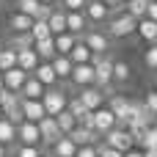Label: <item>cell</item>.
Returning a JSON list of instances; mask_svg holds the SVG:
<instances>
[{"instance_id": "1", "label": "cell", "mask_w": 157, "mask_h": 157, "mask_svg": "<svg viewBox=\"0 0 157 157\" xmlns=\"http://www.w3.org/2000/svg\"><path fill=\"white\" fill-rule=\"evenodd\" d=\"M91 66H94V86L105 94V88L113 83V58L108 52L105 55H94Z\"/></svg>"}, {"instance_id": "2", "label": "cell", "mask_w": 157, "mask_h": 157, "mask_svg": "<svg viewBox=\"0 0 157 157\" xmlns=\"http://www.w3.org/2000/svg\"><path fill=\"white\" fill-rule=\"evenodd\" d=\"M135 28H138V19L130 17L127 11H121V14L108 19V36H113V39H127V36L135 33Z\"/></svg>"}, {"instance_id": "3", "label": "cell", "mask_w": 157, "mask_h": 157, "mask_svg": "<svg viewBox=\"0 0 157 157\" xmlns=\"http://www.w3.org/2000/svg\"><path fill=\"white\" fill-rule=\"evenodd\" d=\"M66 102H69V97H66V91H63V88H58V86H55V88H47V91H44V97H41L44 113H47V116H52V119H55L61 110H66Z\"/></svg>"}, {"instance_id": "4", "label": "cell", "mask_w": 157, "mask_h": 157, "mask_svg": "<svg viewBox=\"0 0 157 157\" xmlns=\"http://www.w3.org/2000/svg\"><path fill=\"white\" fill-rule=\"evenodd\" d=\"M105 146H110V149H116V152H130V149H135V141H132V135L124 130V127H116V130H110L108 135H105Z\"/></svg>"}, {"instance_id": "5", "label": "cell", "mask_w": 157, "mask_h": 157, "mask_svg": "<svg viewBox=\"0 0 157 157\" xmlns=\"http://www.w3.org/2000/svg\"><path fill=\"white\" fill-rule=\"evenodd\" d=\"M116 127H119V121H116V116H113L105 105H102L99 110H94V132H97V135L105 138V135H108L110 130H116Z\"/></svg>"}, {"instance_id": "6", "label": "cell", "mask_w": 157, "mask_h": 157, "mask_svg": "<svg viewBox=\"0 0 157 157\" xmlns=\"http://www.w3.org/2000/svg\"><path fill=\"white\" fill-rule=\"evenodd\" d=\"M17 141H19V146H41L39 124H33V121H22V124H17Z\"/></svg>"}, {"instance_id": "7", "label": "cell", "mask_w": 157, "mask_h": 157, "mask_svg": "<svg viewBox=\"0 0 157 157\" xmlns=\"http://www.w3.org/2000/svg\"><path fill=\"white\" fill-rule=\"evenodd\" d=\"M80 41H83L94 55H105V52H108V47H110L108 36H105V33H99V30H86V33L80 36Z\"/></svg>"}, {"instance_id": "8", "label": "cell", "mask_w": 157, "mask_h": 157, "mask_svg": "<svg viewBox=\"0 0 157 157\" xmlns=\"http://www.w3.org/2000/svg\"><path fill=\"white\" fill-rule=\"evenodd\" d=\"M69 83H72L75 88H88V86H94V66H91V63H77V66H72Z\"/></svg>"}, {"instance_id": "9", "label": "cell", "mask_w": 157, "mask_h": 157, "mask_svg": "<svg viewBox=\"0 0 157 157\" xmlns=\"http://www.w3.org/2000/svg\"><path fill=\"white\" fill-rule=\"evenodd\" d=\"M77 99H80V105H83L86 110H99V108L105 105V94H102V91H99L97 86H88V88H80Z\"/></svg>"}, {"instance_id": "10", "label": "cell", "mask_w": 157, "mask_h": 157, "mask_svg": "<svg viewBox=\"0 0 157 157\" xmlns=\"http://www.w3.org/2000/svg\"><path fill=\"white\" fill-rule=\"evenodd\" d=\"M19 110H22V121H33V124H39V121L47 116L41 99H22V102H19Z\"/></svg>"}, {"instance_id": "11", "label": "cell", "mask_w": 157, "mask_h": 157, "mask_svg": "<svg viewBox=\"0 0 157 157\" xmlns=\"http://www.w3.org/2000/svg\"><path fill=\"white\" fill-rule=\"evenodd\" d=\"M83 14H86L88 22H97V25H102V22L110 19V11H108V6L102 0H88L86 8H83Z\"/></svg>"}, {"instance_id": "12", "label": "cell", "mask_w": 157, "mask_h": 157, "mask_svg": "<svg viewBox=\"0 0 157 157\" xmlns=\"http://www.w3.org/2000/svg\"><path fill=\"white\" fill-rule=\"evenodd\" d=\"M39 135H41V144H44V146H52V144L61 138V130H58V124H55L52 116H44V119L39 121Z\"/></svg>"}, {"instance_id": "13", "label": "cell", "mask_w": 157, "mask_h": 157, "mask_svg": "<svg viewBox=\"0 0 157 157\" xmlns=\"http://www.w3.org/2000/svg\"><path fill=\"white\" fill-rule=\"evenodd\" d=\"M88 30V19H86V14L83 11H66V33H72V36H83Z\"/></svg>"}, {"instance_id": "14", "label": "cell", "mask_w": 157, "mask_h": 157, "mask_svg": "<svg viewBox=\"0 0 157 157\" xmlns=\"http://www.w3.org/2000/svg\"><path fill=\"white\" fill-rule=\"evenodd\" d=\"M28 77H30V75H25L22 69H17V66H14V69L3 72V86H6V91H14V94H19Z\"/></svg>"}, {"instance_id": "15", "label": "cell", "mask_w": 157, "mask_h": 157, "mask_svg": "<svg viewBox=\"0 0 157 157\" xmlns=\"http://www.w3.org/2000/svg\"><path fill=\"white\" fill-rule=\"evenodd\" d=\"M30 77H36L44 88H55V86H58V77H55V72H52L50 61H41V63L33 69V75H30Z\"/></svg>"}, {"instance_id": "16", "label": "cell", "mask_w": 157, "mask_h": 157, "mask_svg": "<svg viewBox=\"0 0 157 157\" xmlns=\"http://www.w3.org/2000/svg\"><path fill=\"white\" fill-rule=\"evenodd\" d=\"M41 61H39V55L33 52V47L30 50H19L17 52V69H22L25 75H33V69L39 66Z\"/></svg>"}, {"instance_id": "17", "label": "cell", "mask_w": 157, "mask_h": 157, "mask_svg": "<svg viewBox=\"0 0 157 157\" xmlns=\"http://www.w3.org/2000/svg\"><path fill=\"white\" fill-rule=\"evenodd\" d=\"M113 116H116V121L121 124L124 121V116H127V108H130V99L127 97H121V94H113L110 99H108V105H105Z\"/></svg>"}, {"instance_id": "18", "label": "cell", "mask_w": 157, "mask_h": 157, "mask_svg": "<svg viewBox=\"0 0 157 157\" xmlns=\"http://www.w3.org/2000/svg\"><path fill=\"white\" fill-rule=\"evenodd\" d=\"M66 138H69V141H72V144H75V146L80 149V146H94L99 135H97V132H91V130H83V127H75V130H72V132H69Z\"/></svg>"}, {"instance_id": "19", "label": "cell", "mask_w": 157, "mask_h": 157, "mask_svg": "<svg viewBox=\"0 0 157 157\" xmlns=\"http://www.w3.org/2000/svg\"><path fill=\"white\" fill-rule=\"evenodd\" d=\"M135 33L146 41V44H157V22L155 19H138V28H135Z\"/></svg>"}, {"instance_id": "20", "label": "cell", "mask_w": 157, "mask_h": 157, "mask_svg": "<svg viewBox=\"0 0 157 157\" xmlns=\"http://www.w3.org/2000/svg\"><path fill=\"white\" fill-rule=\"evenodd\" d=\"M47 28H50L52 36L66 33V11H63V8H52V14L47 17Z\"/></svg>"}, {"instance_id": "21", "label": "cell", "mask_w": 157, "mask_h": 157, "mask_svg": "<svg viewBox=\"0 0 157 157\" xmlns=\"http://www.w3.org/2000/svg\"><path fill=\"white\" fill-rule=\"evenodd\" d=\"M66 58H69L75 66H77V63H91V61H94V52H91V50H88V47H86V44L77 39V44L72 47V52H69Z\"/></svg>"}, {"instance_id": "22", "label": "cell", "mask_w": 157, "mask_h": 157, "mask_svg": "<svg viewBox=\"0 0 157 157\" xmlns=\"http://www.w3.org/2000/svg\"><path fill=\"white\" fill-rule=\"evenodd\" d=\"M50 66H52V72H55V77L58 80H69V75H72V61L66 58V55H55L52 61H50Z\"/></svg>"}, {"instance_id": "23", "label": "cell", "mask_w": 157, "mask_h": 157, "mask_svg": "<svg viewBox=\"0 0 157 157\" xmlns=\"http://www.w3.org/2000/svg\"><path fill=\"white\" fill-rule=\"evenodd\" d=\"M44 91H47V88H44L36 77H28L25 86H22V91H19V97H22V99H41Z\"/></svg>"}, {"instance_id": "24", "label": "cell", "mask_w": 157, "mask_h": 157, "mask_svg": "<svg viewBox=\"0 0 157 157\" xmlns=\"http://www.w3.org/2000/svg\"><path fill=\"white\" fill-rule=\"evenodd\" d=\"M52 44H55V55H69L72 47L77 44V36H72V33H61V36H52Z\"/></svg>"}, {"instance_id": "25", "label": "cell", "mask_w": 157, "mask_h": 157, "mask_svg": "<svg viewBox=\"0 0 157 157\" xmlns=\"http://www.w3.org/2000/svg\"><path fill=\"white\" fill-rule=\"evenodd\" d=\"M50 149H52V157H75V152H77V146H75L66 135H61Z\"/></svg>"}, {"instance_id": "26", "label": "cell", "mask_w": 157, "mask_h": 157, "mask_svg": "<svg viewBox=\"0 0 157 157\" xmlns=\"http://www.w3.org/2000/svg\"><path fill=\"white\" fill-rule=\"evenodd\" d=\"M30 25H33V19L25 17V14H19V11H14V14L8 17V28H11V33H28Z\"/></svg>"}, {"instance_id": "27", "label": "cell", "mask_w": 157, "mask_h": 157, "mask_svg": "<svg viewBox=\"0 0 157 157\" xmlns=\"http://www.w3.org/2000/svg\"><path fill=\"white\" fill-rule=\"evenodd\" d=\"M33 52L39 55V61H52V58H55L52 36H50V39H41V41H33Z\"/></svg>"}, {"instance_id": "28", "label": "cell", "mask_w": 157, "mask_h": 157, "mask_svg": "<svg viewBox=\"0 0 157 157\" xmlns=\"http://www.w3.org/2000/svg\"><path fill=\"white\" fill-rule=\"evenodd\" d=\"M6 47H11L14 52H19V50H30V47H33V39H30V33H11V39H8Z\"/></svg>"}, {"instance_id": "29", "label": "cell", "mask_w": 157, "mask_h": 157, "mask_svg": "<svg viewBox=\"0 0 157 157\" xmlns=\"http://www.w3.org/2000/svg\"><path fill=\"white\" fill-rule=\"evenodd\" d=\"M55 124H58V130H61V135H69L75 127H77V119L69 113V110H61L58 116H55Z\"/></svg>"}, {"instance_id": "30", "label": "cell", "mask_w": 157, "mask_h": 157, "mask_svg": "<svg viewBox=\"0 0 157 157\" xmlns=\"http://www.w3.org/2000/svg\"><path fill=\"white\" fill-rule=\"evenodd\" d=\"M130 77H132L130 63H127V61H116V58H113V83H127Z\"/></svg>"}, {"instance_id": "31", "label": "cell", "mask_w": 157, "mask_h": 157, "mask_svg": "<svg viewBox=\"0 0 157 157\" xmlns=\"http://www.w3.org/2000/svg\"><path fill=\"white\" fill-rule=\"evenodd\" d=\"M14 6H17L19 14H25V17H30V19H36L39 11H41V3H39V0H17Z\"/></svg>"}, {"instance_id": "32", "label": "cell", "mask_w": 157, "mask_h": 157, "mask_svg": "<svg viewBox=\"0 0 157 157\" xmlns=\"http://www.w3.org/2000/svg\"><path fill=\"white\" fill-rule=\"evenodd\" d=\"M30 39L33 41H41V39H50L52 33H50V28H47V19H33V25H30Z\"/></svg>"}, {"instance_id": "33", "label": "cell", "mask_w": 157, "mask_h": 157, "mask_svg": "<svg viewBox=\"0 0 157 157\" xmlns=\"http://www.w3.org/2000/svg\"><path fill=\"white\" fill-rule=\"evenodd\" d=\"M146 8H149V0H130V3H124V11L130 17H135V19H144Z\"/></svg>"}, {"instance_id": "34", "label": "cell", "mask_w": 157, "mask_h": 157, "mask_svg": "<svg viewBox=\"0 0 157 157\" xmlns=\"http://www.w3.org/2000/svg\"><path fill=\"white\" fill-rule=\"evenodd\" d=\"M14 141H17V127H14L8 119H0V144L8 146V144H14Z\"/></svg>"}, {"instance_id": "35", "label": "cell", "mask_w": 157, "mask_h": 157, "mask_svg": "<svg viewBox=\"0 0 157 157\" xmlns=\"http://www.w3.org/2000/svg\"><path fill=\"white\" fill-rule=\"evenodd\" d=\"M17 66V52L11 47H0V75Z\"/></svg>"}, {"instance_id": "36", "label": "cell", "mask_w": 157, "mask_h": 157, "mask_svg": "<svg viewBox=\"0 0 157 157\" xmlns=\"http://www.w3.org/2000/svg\"><path fill=\"white\" fill-rule=\"evenodd\" d=\"M141 149H144V152H157V124L146 127L144 141H141Z\"/></svg>"}, {"instance_id": "37", "label": "cell", "mask_w": 157, "mask_h": 157, "mask_svg": "<svg viewBox=\"0 0 157 157\" xmlns=\"http://www.w3.org/2000/svg\"><path fill=\"white\" fill-rule=\"evenodd\" d=\"M144 63H146V69L157 72V44H149V50L144 52Z\"/></svg>"}, {"instance_id": "38", "label": "cell", "mask_w": 157, "mask_h": 157, "mask_svg": "<svg viewBox=\"0 0 157 157\" xmlns=\"http://www.w3.org/2000/svg\"><path fill=\"white\" fill-rule=\"evenodd\" d=\"M14 157H41V146H17Z\"/></svg>"}, {"instance_id": "39", "label": "cell", "mask_w": 157, "mask_h": 157, "mask_svg": "<svg viewBox=\"0 0 157 157\" xmlns=\"http://www.w3.org/2000/svg\"><path fill=\"white\" fill-rule=\"evenodd\" d=\"M86 3H88V0H61L58 8H63V11H83Z\"/></svg>"}, {"instance_id": "40", "label": "cell", "mask_w": 157, "mask_h": 157, "mask_svg": "<svg viewBox=\"0 0 157 157\" xmlns=\"http://www.w3.org/2000/svg\"><path fill=\"white\" fill-rule=\"evenodd\" d=\"M66 110H69V113H72V116H75V119H80V116H83V113H86V108H83V105H80V99H77V97H75V99H69V102H66Z\"/></svg>"}, {"instance_id": "41", "label": "cell", "mask_w": 157, "mask_h": 157, "mask_svg": "<svg viewBox=\"0 0 157 157\" xmlns=\"http://www.w3.org/2000/svg\"><path fill=\"white\" fill-rule=\"evenodd\" d=\"M144 105H146L149 113H155V116H157V91H149V94L144 97Z\"/></svg>"}, {"instance_id": "42", "label": "cell", "mask_w": 157, "mask_h": 157, "mask_svg": "<svg viewBox=\"0 0 157 157\" xmlns=\"http://www.w3.org/2000/svg\"><path fill=\"white\" fill-rule=\"evenodd\" d=\"M97 157H121V152H116V149H110V146L99 144V146H97Z\"/></svg>"}, {"instance_id": "43", "label": "cell", "mask_w": 157, "mask_h": 157, "mask_svg": "<svg viewBox=\"0 0 157 157\" xmlns=\"http://www.w3.org/2000/svg\"><path fill=\"white\" fill-rule=\"evenodd\" d=\"M75 157H97V146H80Z\"/></svg>"}, {"instance_id": "44", "label": "cell", "mask_w": 157, "mask_h": 157, "mask_svg": "<svg viewBox=\"0 0 157 157\" xmlns=\"http://www.w3.org/2000/svg\"><path fill=\"white\" fill-rule=\"evenodd\" d=\"M102 3L108 6V11H116V14L124 11V3H121V0H102Z\"/></svg>"}, {"instance_id": "45", "label": "cell", "mask_w": 157, "mask_h": 157, "mask_svg": "<svg viewBox=\"0 0 157 157\" xmlns=\"http://www.w3.org/2000/svg\"><path fill=\"white\" fill-rule=\"evenodd\" d=\"M146 19H155V22H157V3H155V0H149V8H146Z\"/></svg>"}, {"instance_id": "46", "label": "cell", "mask_w": 157, "mask_h": 157, "mask_svg": "<svg viewBox=\"0 0 157 157\" xmlns=\"http://www.w3.org/2000/svg\"><path fill=\"white\" fill-rule=\"evenodd\" d=\"M39 3H41V6H50V8H58V6H61V0H39Z\"/></svg>"}, {"instance_id": "47", "label": "cell", "mask_w": 157, "mask_h": 157, "mask_svg": "<svg viewBox=\"0 0 157 157\" xmlns=\"http://www.w3.org/2000/svg\"><path fill=\"white\" fill-rule=\"evenodd\" d=\"M121 157H144V152H138V149H130V152H124Z\"/></svg>"}, {"instance_id": "48", "label": "cell", "mask_w": 157, "mask_h": 157, "mask_svg": "<svg viewBox=\"0 0 157 157\" xmlns=\"http://www.w3.org/2000/svg\"><path fill=\"white\" fill-rule=\"evenodd\" d=\"M3 91H6V86H3V75H0V97H3Z\"/></svg>"}, {"instance_id": "49", "label": "cell", "mask_w": 157, "mask_h": 157, "mask_svg": "<svg viewBox=\"0 0 157 157\" xmlns=\"http://www.w3.org/2000/svg\"><path fill=\"white\" fill-rule=\"evenodd\" d=\"M6 155H8V152H6V146L0 144V157H6Z\"/></svg>"}, {"instance_id": "50", "label": "cell", "mask_w": 157, "mask_h": 157, "mask_svg": "<svg viewBox=\"0 0 157 157\" xmlns=\"http://www.w3.org/2000/svg\"><path fill=\"white\" fill-rule=\"evenodd\" d=\"M144 157H157V152H144Z\"/></svg>"}, {"instance_id": "51", "label": "cell", "mask_w": 157, "mask_h": 157, "mask_svg": "<svg viewBox=\"0 0 157 157\" xmlns=\"http://www.w3.org/2000/svg\"><path fill=\"white\" fill-rule=\"evenodd\" d=\"M155 91H157V77H155Z\"/></svg>"}, {"instance_id": "52", "label": "cell", "mask_w": 157, "mask_h": 157, "mask_svg": "<svg viewBox=\"0 0 157 157\" xmlns=\"http://www.w3.org/2000/svg\"><path fill=\"white\" fill-rule=\"evenodd\" d=\"M0 119H3V108H0Z\"/></svg>"}, {"instance_id": "53", "label": "cell", "mask_w": 157, "mask_h": 157, "mask_svg": "<svg viewBox=\"0 0 157 157\" xmlns=\"http://www.w3.org/2000/svg\"><path fill=\"white\" fill-rule=\"evenodd\" d=\"M6 3H17V0H6Z\"/></svg>"}, {"instance_id": "54", "label": "cell", "mask_w": 157, "mask_h": 157, "mask_svg": "<svg viewBox=\"0 0 157 157\" xmlns=\"http://www.w3.org/2000/svg\"><path fill=\"white\" fill-rule=\"evenodd\" d=\"M121 3H130V0H121Z\"/></svg>"}, {"instance_id": "55", "label": "cell", "mask_w": 157, "mask_h": 157, "mask_svg": "<svg viewBox=\"0 0 157 157\" xmlns=\"http://www.w3.org/2000/svg\"><path fill=\"white\" fill-rule=\"evenodd\" d=\"M0 39H3V33H0Z\"/></svg>"}, {"instance_id": "56", "label": "cell", "mask_w": 157, "mask_h": 157, "mask_svg": "<svg viewBox=\"0 0 157 157\" xmlns=\"http://www.w3.org/2000/svg\"><path fill=\"white\" fill-rule=\"evenodd\" d=\"M155 124H157V119H155Z\"/></svg>"}, {"instance_id": "57", "label": "cell", "mask_w": 157, "mask_h": 157, "mask_svg": "<svg viewBox=\"0 0 157 157\" xmlns=\"http://www.w3.org/2000/svg\"><path fill=\"white\" fill-rule=\"evenodd\" d=\"M155 3H157V0H155Z\"/></svg>"}]
</instances>
